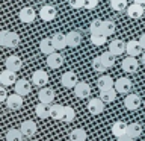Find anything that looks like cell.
I'll return each mask as SVG.
<instances>
[{
	"instance_id": "31",
	"label": "cell",
	"mask_w": 145,
	"mask_h": 141,
	"mask_svg": "<svg viewBox=\"0 0 145 141\" xmlns=\"http://www.w3.org/2000/svg\"><path fill=\"white\" fill-rule=\"evenodd\" d=\"M23 132L21 129H9L6 132V141H23Z\"/></svg>"
},
{
	"instance_id": "45",
	"label": "cell",
	"mask_w": 145,
	"mask_h": 141,
	"mask_svg": "<svg viewBox=\"0 0 145 141\" xmlns=\"http://www.w3.org/2000/svg\"><path fill=\"white\" fill-rule=\"evenodd\" d=\"M144 106H145V100H144Z\"/></svg>"
},
{
	"instance_id": "22",
	"label": "cell",
	"mask_w": 145,
	"mask_h": 141,
	"mask_svg": "<svg viewBox=\"0 0 145 141\" xmlns=\"http://www.w3.org/2000/svg\"><path fill=\"white\" fill-rule=\"evenodd\" d=\"M125 45L127 43H124L122 40H113L110 44H109V50L115 55V56H120L121 53L125 52Z\"/></svg>"
},
{
	"instance_id": "23",
	"label": "cell",
	"mask_w": 145,
	"mask_h": 141,
	"mask_svg": "<svg viewBox=\"0 0 145 141\" xmlns=\"http://www.w3.org/2000/svg\"><path fill=\"white\" fill-rule=\"evenodd\" d=\"M116 94H118V91L115 90V86H113V88L100 90V99H101L104 103H110V102H113V100H115V97H116Z\"/></svg>"
},
{
	"instance_id": "5",
	"label": "cell",
	"mask_w": 145,
	"mask_h": 141,
	"mask_svg": "<svg viewBox=\"0 0 145 141\" xmlns=\"http://www.w3.org/2000/svg\"><path fill=\"white\" fill-rule=\"evenodd\" d=\"M57 12H56V8L52 6V5H45L39 9V17L42 21H53L56 18Z\"/></svg>"
},
{
	"instance_id": "28",
	"label": "cell",
	"mask_w": 145,
	"mask_h": 141,
	"mask_svg": "<svg viewBox=\"0 0 145 141\" xmlns=\"http://www.w3.org/2000/svg\"><path fill=\"white\" fill-rule=\"evenodd\" d=\"M63 111H65V106H62V105H59V103H53L52 108H50V117H52L53 120H62Z\"/></svg>"
},
{
	"instance_id": "41",
	"label": "cell",
	"mask_w": 145,
	"mask_h": 141,
	"mask_svg": "<svg viewBox=\"0 0 145 141\" xmlns=\"http://www.w3.org/2000/svg\"><path fill=\"white\" fill-rule=\"evenodd\" d=\"M116 141H133V138L129 135V134H125V135H121V136H116Z\"/></svg>"
},
{
	"instance_id": "37",
	"label": "cell",
	"mask_w": 145,
	"mask_h": 141,
	"mask_svg": "<svg viewBox=\"0 0 145 141\" xmlns=\"http://www.w3.org/2000/svg\"><path fill=\"white\" fill-rule=\"evenodd\" d=\"M101 26H103V21L98 20V18H95V20H92L89 24V32L91 34H98V32H101Z\"/></svg>"
},
{
	"instance_id": "33",
	"label": "cell",
	"mask_w": 145,
	"mask_h": 141,
	"mask_svg": "<svg viewBox=\"0 0 145 141\" xmlns=\"http://www.w3.org/2000/svg\"><path fill=\"white\" fill-rule=\"evenodd\" d=\"M115 23H113L112 20H104L103 21V26H101V32L104 35H107V36H110L115 34Z\"/></svg>"
},
{
	"instance_id": "7",
	"label": "cell",
	"mask_w": 145,
	"mask_h": 141,
	"mask_svg": "<svg viewBox=\"0 0 145 141\" xmlns=\"http://www.w3.org/2000/svg\"><path fill=\"white\" fill-rule=\"evenodd\" d=\"M14 90H15V93L17 94H20V96H27V94H30V91H32V85H30V82L29 80H26V79H18L15 82V85H14Z\"/></svg>"
},
{
	"instance_id": "27",
	"label": "cell",
	"mask_w": 145,
	"mask_h": 141,
	"mask_svg": "<svg viewBox=\"0 0 145 141\" xmlns=\"http://www.w3.org/2000/svg\"><path fill=\"white\" fill-rule=\"evenodd\" d=\"M39 50H41V52H42L44 55H50V53L56 52V49H54V45H53L52 38H44V40H41V43H39Z\"/></svg>"
},
{
	"instance_id": "17",
	"label": "cell",
	"mask_w": 145,
	"mask_h": 141,
	"mask_svg": "<svg viewBox=\"0 0 145 141\" xmlns=\"http://www.w3.org/2000/svg\"><path fill=\"white\" fill-rule=\"evenodd\" d=\"M5 65H6L8 70L18 71V70H21V67H23V61L18 56H15V55H11V56H8L5 59Z\"/></svg>"
},
{
	"instance_id": "2",
	"label": "cell",
	"mask_w": 145,
	"mask_h": 141,
	"mask_svg": "<svg viewBox=\"0 0 145 141\" xmlns=\"http://www.w3.org/2000/svg\"><path fill=\"white\" fill-rule=\"evenodd\" d=\"M142 52L144 47L139 40H130L125 45V53L130 55V56H139V55H142Z\"/></svg>"
},
{
	"instance_id": "21",
	"label": "cell",
	"mask_w": 145,
	"mask_h": 141,
	"mask_svg": "<svg viewBox=\"0 0 145 141\" xmlns=\"http://www.w3.org/2000/svg\"><path fill=\"white\" fill-rule=\"evenodd\" d=\"M82 43V34L80 32H77V30H71V32H68L67 34V44H68V47H79Z\"/></svg>"
},
{
	"instance_id": "29",
	"label": "cell",
	"mask_w": 145,
	"mask_h": 141,
	"mask_svg": "<svg viewBox=\"0 0 145 141\" xmlns=\"http://www.w3.org/2000/svg\"><path fill=\"white\" fill-rule=\"evenodd\" d=\"M97 86L98 90H106V88H113L115 86V82L110 76H100L97 80Z\"/></svg>"
},
{
	"instance_id": "43",
	"label": "cell",
	"mask_w": 145,
	"mask_h": 141,
	"mask_svg": "<svg viewBox=\"0 0 145 141\" xmlns=\"http://www.w3.org/2000/svg\"><path fill=\"white\" fill-rule=\"evenodd\" d=\"M135 3H138V5H140L144 9H145V0H135Z\"/></svg>"
},
{
	"instance_id": "30",
	"label": "cell",
	"mask_w": 145,
	"mask_h": 141,
	"mask_svg": "<svg viewBox=\"0 0 145 141\" xmlns=\"http://www.w3.org/2000/svg\"><path fill=\"white\" fill-rule=\"evenodd\" d=\"M70 141H86V132L82 127L72 129L70 132Z\"/></svg>"
},
{
	"instance_id": "44",
	"label": "cell",
	"mask_w": 145,
	"mask_h": 141,
	"mask_svg": "<svg viewBox=\"0 0 145 141\" xmlns=\"http://www.w3.org/2000/svg\"><path fill=\"white\" fill-rule=\"evenodd\" d=\"M140 59H142V64L145 65V52H142V58H140Z\"/></svg>"
},
{
	"instance_id": "9",
	"label": "cell",
	"mask_w": 145,
	"mask_h": 141,
	"mask_svg": "<svg viewBox=\"0 0 145 141\" xmlns=\"http://www.w3.org/2000/svg\"><path fill=\"white\" fill-rule=\"evenodd\" d=\"M6 106L8 109H11V111H17V109H20L23 106V96L20 94H11V96H8V99H6Z\"/></svg>"
},
{
	"instance_id": "32",
	"label": "cell",
	"mask_w": 145,
	"mask_h": 141,
	"mask_svg": "<svg viewBox=\"0 0 145 141\" xmlns=\"http://www.w3.org/2000/svg\"><path fill=\"white\" fill-rule=\"evenodd\" d=\"M127 134H129L133 140H135V138H139L140 134H142V126H140L139 123H131V125H129Z\"/></svg>"
},
{
	"instance_id": "19",
	"label": "cell",
	"mask_w": 145,
	"mask_h": 141,
	"mask_svg": "<svg viewBox=\"0 0 145 141\" xmlns=\"http://www.w3.org/2000/svg\"><path fill=\"white\" fill-rule=\"evenodd\" d=\"M52 41H53V45L56 50H63L65 47H68L67 44V34H61V32H56L53 36H52Z\"/></svg>"
},
{
	"instance_id": "20",
	"label": "cell",
	"mask_w": 145,
	"mask_h": 141,
	"mask_svg": "<svg viewBox=\"0 0 145 141\" xmlns=\"http://www.w3.org/2000/svg\"><path fill=\"white\" fill-rule=\"evenodd\" d=\"M20 129L23 132V135L27 136V138H30V136H33L36 134V123L32 121V120H26L21 123Z\"/></svg>"
},
{
	"instance_id": "10",
	"label": "cell",
	"mask_w": 145,
	"mask_h": 141,
	"mask_svg": "<svg viewBox=\"0 0 145 141\" xmlns=\"http://www.w3.org/2000/svg\"><path fill=\"white\" fill-rule=\"evenodd\" d=\"M88 111L92 114V115H98V114H101L104 111V102L101 99H91L88 102Z\"/></svg>"
},
{
	"instance_id": "3",
	"label": "cell",
	"mask_w": 145,
	"mask_h": 141,
	"mask_svg": "<svg viewBox=\"0 0 145 141\" xmlns=\"http://www.w3.org/2000/svg\"><path fill=\"white\" fill-rule=\"evenodd\" d=\"M35 17H36V12L33 11V8H30V6H24L23 9H20V12H18V18H20V21L24 23V24L33 23Z\"/></svg>"
},
{
	"instance_id": "12",
	"label": "cell",
	"mask_w": 145,
	"mask_h": 141,
	"mask_svg": "<svg viewBox=\"0 0 145 141\" xmlns=\"http://www.w3.org/2000/svg\"><path fill=\"white\" fill-rule=\"evenodd\" d=\"M32 82L36 86H45L48 84V74L44 70H36L32 74Z\"/></svg>"
},
{
	"instance_id": "4",
	"label": "cell",
	"mask_w": 145,
	"mask_h": 141,
	"mask_svg": "<svg viewBox=\"0 0 145 141\" xmlns=\"http://www.w3.org/2000/svg\"><path fill=\"white\" fill-rule=\"evenodd\" d=\"M124 105L129 111H136L142 105V99L139 94H127V97L124 99Z\"/></svg>"
},
{
	"instance_id": "11",
	"label": "cell",
	"mask_w": 145,
	"mask_h": 141,
	"mask_svg": "<svg viewBox=\"0 0 145 141\" xmlns=\"http://www.w3.org/2000/svg\"><path fill=\"white\" fill-rule=\"evenodd\" d=\"M72 90H74L76 97H79V99H86L91 94V86L86 82H77V85Z\"/></svg>"
},
{
	"instance_id": "14",
	"label": "cell",
	"mask_w": 145,
	"mask_h": 141,
	"mask_svg": "<svg viewBox=\"0 0 145 141\" xmlns=\"http://www.w3.org/2000/svg\"><path fill=\"white\" fill-rule=\"evenodd\" d=\"M115 90L120 94H127L131 90V80L129 77H120L118 80H115Z\"/></svg>"
},
{
	"instance_id": "35",
	"label": "cell",
	"mask_w": 145,
	"mask_h": 141,
	"mask_svg": "<svg viewBox=\"0 0 145 141\" xmlns=\"http://www.w3.org/2000/svg\"><path fill=\"white\" fill-rule=\"evenodd\" d=\"M76 118V111L72 109L71 106H65V111H63V117H62V121L65 123H71L72 120Z\"/></svg>"
},
{
	"instance_id": "8",
	"label": "cell",
	"mask_w": 145,
	"mask_h": 141,
	"mask_svg": "<svg viewBox=\"0 0 145 141\" xmlns=\"http://www.w3.org/2000/svg\"><path fill=\"white\" fill-rule=\"evenodd\" d=\"M17 71H12V70H5L0 73V84L3 86H9V85H15L17 82Z\"/></svg>"
},
{
	"instance_id": "26",
	"label": "cell",
	"mask_w": 145,
	"mask_h": 141,
	"mask_svg": "<svg viewBox=\"0 0 145 141\" xmlns=\"http://www.w3.org/2000/svg\"><path fill=\"white\" fill-rule=\"evenodd\" d=\"M127 129H129V125L124 121H115L112 125V134L115 136H121L127 134Z\"/></svg>"
},
{
	"instance_id": "40",
	"label": "cell",
	"mask_w": 145,
	"mask_h": 141,
	"mask_svg": "<svg viewBox=\"0 0 145 141\" xmlns=\"http://www.w3.org/2000/svg\"><path fill=\"white\" fill-rule=\"evenodd\" d=\"M8 94H6V88H0V102H6Z\"/></svg>"
},
{
	"instance_id": "13",
	"label": "cell",
	"mask_w": 145,
	"mask_h": 141,
	"mask_svg": "<svg viewBox=\"0 0 145 141\" xmlns=\"http://www.w3.org/2000/svg\"><path fill=\"white\" fill-rule=\"evenodd\" d=\"M77 76H76V73H72V71H67V73H63L62 77H61V84L62 86H65V88H74V86L77 85Z\"/></svg>"
},
{
	"instance_id": "39",
	"label": "cell",
	"mask_w": 145,
	"mask_h": 141,
	"mask_svg": "<svg viewBox=\"0 0 145 141\" xmlns=\"http://www.w3.org/2000/svg\"><path fill=\"white\" fill-rule=\"evenodd\" d=\"M98 5V0H85V8L89 9V11H92V9L97 8Z\"/></svg>"
},
{
	"instance_id": "36",
	"label": "cell",
	"mask_w": 145,
	"mask_h": 141,
	"mask_svg": "<svg viewBox=\"0 0 145 141\" xmlns=\"http://www.w3.org/2000/svg\"><path fill=\"white\" fill-rule=\"evenodd\" d=\"M110 6L113 11H124V9H127V0H110Z\"/></svg>"
},
{
	"instance_id": "1",
	"label": "cell",
	"mask_w": 145,
	"mask_h": 141,
	"mask_svg": "<svg viewBox=\"0 0 145 141\" xmlns=\"http://www.w3.org/2000/svg\"><path fill=\"white\" fill-rule=\"evenodd\" d=\"M20 44V36L15 32L11 30H2L0 32V45L8 49H15Z\"/></svg>"
},
{
	"instance_id": "18",
	"label": "cell",
	"mask_w": 145,
	"mask_h": 141,
	"mask_svg": "<svg viewBox=\"0 0 145 141\" xmlns=\"http://www.w3.org/2000/svg\"><path fill=\"white\" fill-rule=\"evenodd\" d=\"M47 65L50 68H59L61 65H63V56L57 52L47 55Z\"/></svg>"
},
{
	"instance_id": "34",
	"label": "cell",
	"mask_w": 145,
	"mask_h": 141,
	"mask_svg": "<svg viewBox=\"0 0 145 141\" xmlns=\"http://www.w3.org/2000/svg\"><path fill=\"white\" fill-rule=\"evenodd\" d=\"M106 41H107V35H104L103 32L91 34V43L94 45H103V44H106Z\"/></svg>"
},
{
	"instance_id": "16",
	"label": "cell",
	"mask_w": 145,
	"mask_h": 141,
	"mask_svg": "<svg viewBox=\"0 0 145 141\" xmlns=\"http://www.w3.org/2000/svg\"><path fill=\"white\" fill-rule=\"evenodd\" d=\"M38 99H39V102H42V103L52 105L53 100H54V91L52 88L41 86V90H39V93H38Z\"/></svg>"
},
{
	"instance_id": "15",
	"label": "cell",
	"mask_w": 145,
	"mask_h": 141,
	"mask_svg": "<svg viewBox=\"0 0 145 141\" xmlns=\"http://www.w3.org/2000/svg\"><path fill=\"white\" fill-rule=\"evenodd\" d=\"M92 68H94L95 71H98V73H104L106 70H109V68H110V65H109L107 59L104 58L103 55H100V56L94 58V61H92Z\"/></svg>"
},
{
	"instance_id": "24",
	"label": "cell",
	"mask_w": 145,
	"mask_h": 141,
	"mask_svg": "<svg viewBox=\"0 0 145 141\" xmlns=\"http://www.w3.org/2000/svg\"><path fill=\"white\" fill-rule=\"evenodd\" d=\"M50 108H52V105L39 102V103L35 106V112H36V115H38L39 118L45 120V118H48V117H50Z\"/></svg>"
},
{
	"instance_id": "42",
	"label": "cell",
	"mask_w": 145,
	"mask_h": 141,
	"mask_svg": "<svg viewBox=\"0 0 145 141\" xmlns=\"http://www.w3.org/2000/svg\"><path fill=\"white\" fill-rule=\"evenodd\" d=\"M139 41H140V44H142V47L145 50V34H142V35L139 36Z\"/></svg>"
},
{
	"instance_id": "6",
	"label": "cell",
	"mask_w": 145,
	"mask_h": 141,
	"mask_svg": "<svg viewBox=\"0 0 145 141\" xmlns=\"http://www.w3.org/2000/svg\"><path fill=\"white\" fill-rule=\"evenodd\" d=\"M121 67L125 73H136L139 68V62H138V59H136V56H130L129 55V56L122 61Z\"/></svg>"
},
{
	"instance_id": "38",
	"label": "cell",
	"mask_w": 145,
	"mask_h": 141,
	"mask_svg": "<svg viewBox=\"0 0 145 141\" xmlns=\"http://www.w3.org/2000/svg\"><path fill=\"white\" fill-rule=\"evenodd\" d=\"M68 5L72 9H80V8H85V0H68Z\"/></svg>"
},
{
	"instance_id": "25",
	"label": "cell",
	"mask_w": 145,
	"mask_h": 141,
	"mask_svg": "<svg viewBox=\"0 0 145 141\" xmlns=\"http://www.w3.org/2000/svg\"><path fill=\"white\" fill-rule=\"evenodd\" d=\"M142 14H144V8L138 3H133V5H130V6L127 8V15H129L130 18L138 20V18L142 17Z\"/></svg>"
}]
</instances>
